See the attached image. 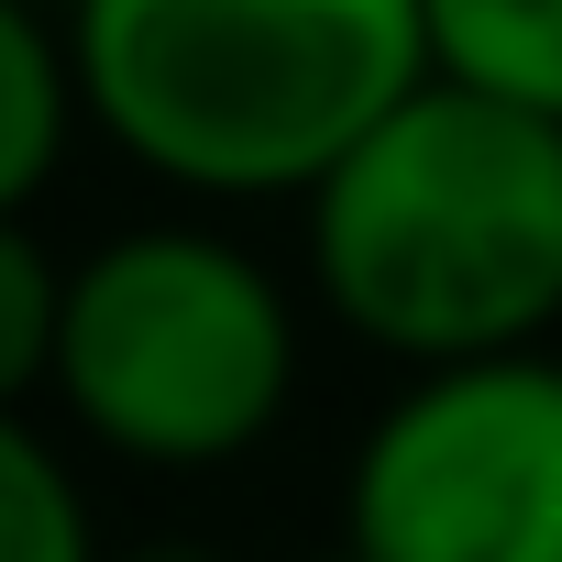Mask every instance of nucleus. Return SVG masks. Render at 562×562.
Here are the masks:
<instances>
[{
  "mask_svg": "<svg viewBox=\"0 0 562 562\" xmlns=\"http://www.w3.org/2000/svg\"><path fill=\"white\" fill-rule=\"evenodd\" d=\"M321 310L408 375L551 353L562 331V122L430 78L310 199Z\"/></svg>",
  "mask_w": 562,
  "mask_h": 562,
  "instance_id": "nucleus-1",
  "label": "nucleus"
},
{
  "mask_svg": "<svg viewBox=\"0 0 562 562\" xmlns=\"http://www.w3.org/2000/svg\"><path fill=\"white\" fill-rule=\"evenodd\" d=\"M89 122L188 199H321L419 100L430 0H67Z\"/></svg>",
  "mask_w": 562,
  "mask_h": 562,
  "instance_id": "nucleus-2",
  "label": "nucleus"
},
{
  "mask_svg": "<svg viewBox=\"0 0 562 562\" xmlns=\"http://www.w3.org/2000/svg\"><path fill=\"white\" fill-rule=\"evenodd\" d=\"M67 419L155 474H210L254 452L299 397V310L288 288L199 221L111 232L67 265Z\"/></svg>",
  "mask_w": 562,
  "mask_h": 562,
  "instance_id": "nucleus-3",
  "label": "nucleus"
},
{
  "mask_svg": "<svg viewBox=\"0 0 562 562\" xmlns=\"http://www.w3.org/2000/svg\"><path fill=\"white\" fill-rule=\"evenodd\" d=\"M364 562H562V353L408 375L342 474Z\"/></svg>",
  "mask_w": 562,
  "mask_h": 562,
  "instance_id": "nucleus-4",
  "label": "nucleus"
},
{
  "mask_svg": "<svg viewBox=\"0 0 562 562\" xmlns=\"http://www.w3.org/2000/svg\"><path fill=\"white\" fill-rule=\"evenodd\" d=\"M78 122H89L78 45L34 0H0V221H34V199L56 188V166L78 144Z\"/></svg>",
  "mask_w": 562,
  "mask_h": 562,
  "instance_id": "nucleus-5",
  "label": "nucleus"
},
{
  "mask_svg": "<svg viewBox=\"0 0 562 562\" xmlns=\"http://www.w3.org/2000/svg\"><path fill=\"white\" fill-rule=\"evenodd\" d=\"M430 67L562 122V0H430Z\"/></svg>",
  "mask_w": 562,
  "mask_h": 562,
  "instance_id": "nucleus-6",
  "label": "nucleus"
},
{
  "mask_svg": "<svg viewBox=\"0 0 562 562\" xmlns=\"http://www.w3.org/2000/svg\"><path fill=\"white\" fill-rule=\"evenodd\" d=\"M0 562H100L89 496L23 408H0Z\"/></svg>",
  "mask_w": 562,
  "mask_h": 562,
  "instance_id": "nucleus-7",
  "label": "nucleus"
},
{
  "mask_svg": "<svg viewBox=\"0 0 562 562\" xmlns=\"http://www.w3.org/2000/svg\"><path fill=\"white\" fill-rule=\"evenodd\" d=\"M56 342H67V265L45 254L34 221H0V408L56 386Z\"/></svg>",
  "mask_w": 562,
  "mask_h": 562,
  "instance_id": "nucleus-8",
  "label": "nucleus"
},
{
  "mask_svg": "<svg viewBox=\"0 0 562 562\" xmlns=\"http://www.w3.org/2000/svg\"><path fill=\"white\" fill-rule=\"evenodd\" d=\"M122 562H221V551H199V540H144V551H122Z\"/></svg>",
  "mask_w": 562,
  "mask_h": 562,
  "instance_id": "nucleus-9",
  "label": "nucleus"
},
{
  "mask_svg": "<svg viewBox=\"0 0 562 562\" xmlns=\"http://www.w3.org/2000/svg\"><path fill=\"white\" fill-rule=\"evenodd\" d=\"M321 562H364V551H321Z\"/></svg>",
  "mask_w": 562,
  "mask_h": 562,
  "instance_id": "nucleus-10",
  "label": "nucleus"
}]
</instances>
